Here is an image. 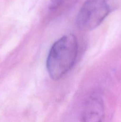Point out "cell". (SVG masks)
Wrapping results in <instances>:
<instances>
[{"label": "cell", "mask_w": 121, "mask_h": 122, "mask_svg": "<svg viewBox=\"0 0 121 122\" xmlns=\"http://www.w3.org/2000/svg\"><path fill=\"white\" fill-rule=\"evenodd\" d=\"M77 38L72 34L66 35L55 42L47 55L46 69L53 80L62 77L73 67L78 55Z\"/></svg>", "instance_id": "1"}, {"label": "cell", "mask_w": 121, "mask_h": 122, "mask_svg": "<svg viewBox=\"0 0 121 122\" xmlns=\"http://www.w3.org/2000/svg\"><path fill=\"white\" fill-rule=\"evenodd\" d=\"M111 11L109 0H87L76 18L79 29L88 31L98 27Z\"/></svg>", "instance_id": "2"}, {"label": "cell", "mask_w": 121, "mask_h": 122, "mask_svg": "<svg viewBox=\"0 0 121 122\" xmlns=\"http://www.w3.org/2000/svg\"><path fill=\"white\" fill-rule=\"evenodd\" d=\"M104 110L103 100L98 95L91 96L85 104L84 122H104Z\"/></svg>", "instance_id": "3"}, {"label": "cell", "mask_w": 121, "mask_h": 122, "mask_svg": "<svg viewBox=\"0 0 121 122\" xmlns=\"http://www.w3.org/2000/svg\"><path fill=\"white\" fill-rule=\"evenodd\" d=\"M77 0H51L49 11L53 15H59L74 5Z\"/></svg>", "instance_id": "4"}]
</instances>
